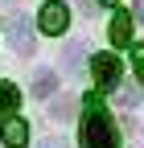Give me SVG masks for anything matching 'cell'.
Here are the masks:
<instances>
[{"instance_id": "obj_12", "label": "cell", "mask_w": 144, "mask_h": 148, "mask_svg": "<svg viewBox=\"0 0 144 148\" xmlns=\"http://www.w3.org/2000/svg\"><path fill=\"white\" fill-rule=\"evenodd\" d=\"M70 111H74V103H70V99H62V103H53V119H66Z\"/></svg>"}, {"instance_id": "obj_2", "label": "cell", "mask_w": 144, "mask_h": 148, "mask_svg": "<svg viewBox=\"0 0 144 148\" xmlns=\"http://www.w3.org/2000/svg\"><path fill=\"white\" fill-rule=\"evenodd\" d=\"M91 74H95V86L99 90H115L119 78H123V66H119L115 53H95L91 58Z\"/></svg>"}, {"instance_id": "obj_1", "label": "cell", "mask_w": 144, "mask_h": 148, "mask_svg": "<svg viewBox=\"0 0 144 148\" xmlns=\"http://www.w3.org/2000/svg\"><path fill=\"white\" fill-rule=\"evenodd\" d=\"M82 107H86V115H82V132H78L82 148H119V127H115L111 115H107L99 90H91V95L82 99Z\"/></svg>"}, {"instance_id": "obj_3", "label": "cell", "mask_w": 144, "mask_h": 148, "mask_svg": "<svg viewBox=\"0 0 144 148\" xmlns=\"http://www.w3.org/2000/svg\"><path fill=\"white\" fill-rule=\"evenodd\" d=\"M37 25H41V33H66V25H70L66 4H62V0H49V4H41Z\"/></svg>"}, {"instance_id": "obj_14", "label": "cell", "mask_w": 144, "mask_h": 148, "mask_svg": "<svg viewBox=\"0 0 144 148\" xmlns=\"http://www.w3.org/2000/svg\"><path fill=\"white\" fill-rule=\"evenodd\" d=\"M41 148H66V144H62V140H45Z\"/></svg>"}, {"instance_id": "obj_13", "label": "cell", "mask_w": 144, "mask_h": 148, "mask_svg": "<svg viewBox=\"0 0 144 148\" xmlns=\"http://www.w3.org/2000/svg\"><path fill=\"white\" fill-rule=\"evenodd\" d=\"M136 21H144V0H136Z\"/></svg>"}, {"instance_id": "obj_8", "label": "cell", "mask_w": 144, "mask_h": 148, "mask_svg": "<svg viewBox=\"0 0 144 148\" xmlns=\"http://www.w3.org/2000/svg\"><path fill=\"white\" fill-rule=\"evenodd\" d=\"M53 90H58V74H53V70H37V74H33V95H37V99H49Z\"/></svg>"}, {"instance_id": "obj_6", "label": "cell", "mask_w": 144, "mask_h": 148, "mask_svg": "<svg viewBox=\"0 0 144 148\" xmlns=\"http://www.w3.org/2000/svg\"><path fill=\"white\" fill-rule=\"evenodd\" d=\"M107 33H111V45H132V12H115Z\"/></svg>"}, {"instance_id": "obj_10", "label": "cell", "mask_w": 144, "mask_h": 148, "mask_svg": "<svg viewBox=\"0 0 144 148\" xmlns=\"http://www.w3.org/2000/svg\"><path fill=\"white\" fill-rule=\"evenodd\" d=\"M119 107H140V90L136 86H123L119 90Z\"/></svg>"}, {"instance_id": "obj_4", "label": "cell", "mask_w": 144, "mask_h": 148, "mask_svg": "<svg viewBox=\"0 0 144 148\" xmlns=\"http://www.w3.org/2000/svg\"><path fill=\"white\" fill-rule=\"evenodd\" d=\"M8 41H12V49L21 53V58H29V53H33V25L25 21V16H12V25H8Z\"/></svg>"}, {"instance_id": "obj_11", "label": "cell", "mask_w": 144, "mask_h": 148, "mask_svg": "<svg viewBox=\"0 0 144 148\" xmlns=\"http://www.w3.org/2000/svg\"><path fill=\"white\" fill-rule=\"evenodd\" d=\"M132 66H136L140 82H144V41H140V45H132Z\"/></svg>"}, {"instance_id": "obj_7", "label": "cell", "mask_w": 144, "mask_h": 148, "mask_svg": "<svg viewBox=\"0 0 144 148\" xmlns=\"http://www.w3.org/2000/svg\"><path fill=\"white\" fill-rule=\"evenodd\" d=\"M16 107H21V90L12 82H0V119H12Z\"/></svg>"}, {"instance_id": "obj_15", "label": "cell", "mask_w": 144, "mask_h": 148, "mask_svg": "<svg viewBox=\"0 0 144 148\" xmlns=\"http://www.w3.org/2000/svg\"><path fill=\"white\" fill-rule=\"evenodd\" d=\"M99 4H115V0H99Z\"/></svg>"}, {"instance_id": "obj_5", "label": "cell", "mask_w": 144, "mask_h": 148, "mask_svg": "<svg viewBox=\"0 0 144 148\" xmlns=\"http://www.w3.org/2000/svg\"><path fill=\"white\" fill-rule=\"evenodd\" d=\"M0 140H4V148H25L29 144V123L25 119H4V127H0Z\"/></svg>"}, {"instance_id": "obj_9", "label": "cell", "mask_w": 144, "mask_h": 148, "mask_svg": "<svg viewBox=\"0 0 144 148\" xmlns=\"http://www.w3.org/2000/svg\"><path fill=\"white\" fill-rule=\"evenodd\" d=\"M82 49H86L82 41H70V45H66V53H62V62H66V70H78V66H82Z\"/></svg>"}]
</instances>
